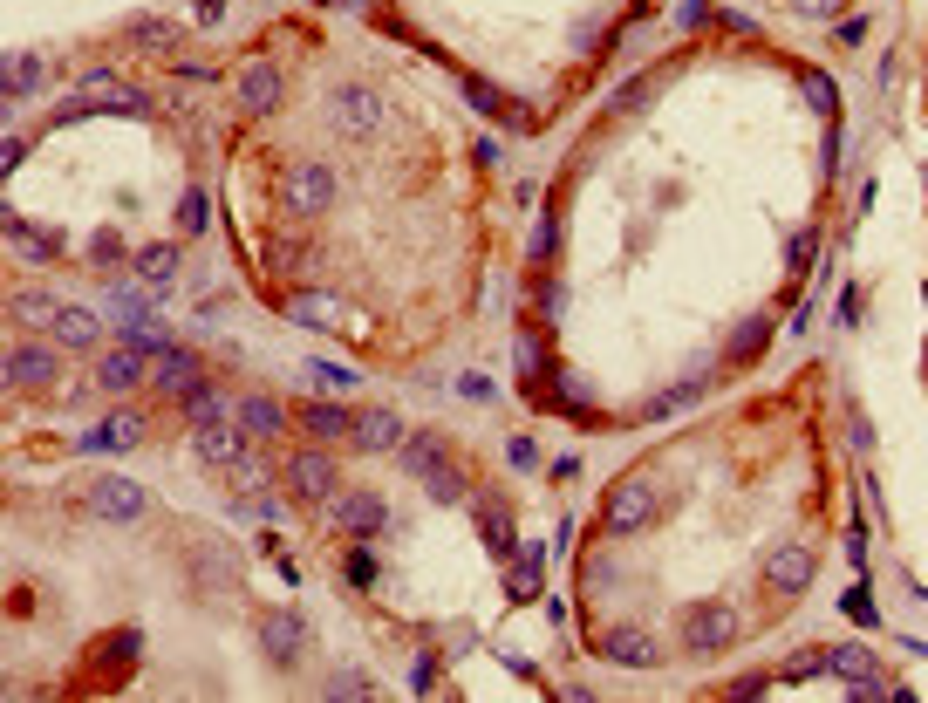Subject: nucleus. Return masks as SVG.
I'll return each instance as SVG.
<instances>
[{
	"instance_id": "9d476101",
	"label": "nucleus",
	"mask_w": 928,
	"mask_h": 703,
	"mask_svg": "<svg viewBox=\"0 0 928 703\" xmlns=\"http://www.w3.org/2000/svg\"><path fill=\"white\" fill-rule=\"evenodd\" d=\"M144 485H130V478H96L89 485V512L96 519H116V526H130V519H144Z\"/></svg>"
},
{
	"instance_id": "1a4fd4ad",
	"label": "nucleus",
	"mask_w": 928,
	"mask_h": 703,
	"mask_svg": "<svg viewBox=\"0 0 928 703\" xmlns=\"http://www.w3.org/2000/svg\"><path fill=\"white\" fill-rule=\"evenodd\" d=\"M260 649H267L273 663H301L314 649V635H308V622L294 615V608H273V615H260Z\"/></svg>"
},
{
	"instance_id": "79ce46f5",
	"label": "nucleus",
	"mask_w": 928,
	"mask_h": 703,
	"mask_svg": "<svg viewBox=\"0 0 928 703\" xmlns=\"http://www.w3.org/2000/svg\"><path fill=\"white\" fill-rule=\"evenodd\" d=\"M348 581H355V587H369V581H376V553H362V547L348 553Z\"/></svg>"
},
{
	"instance_id": "e433bc0d",
	"label": "nucleus",
	"mask_w": 928,
	"mask_h": 703,
	"mask_svg": "<svg viewBox=\"0 0 928 703\" xmlns=\"http://www.w3.org/2000/svg\"><path fill=\"white\" fill-rule=\"evenodd\" d=\"M799 82H806V103H812V110H826V117L840 110V82H833V76H799Z\"/></svg>"
},
{
	"instance_id": "2f4dec72",
	"label": "nucleus",
	"mask_w": 928,
	"mask_h": 703,
	"mask_svg": "<svg viewBox=\"0 0 928 703\" xmlns=\"http://www.w3.org/2000/svg\"><path fill=\"white\" fill-rule=\"evenodd\" d=\"M403 465L417 471V478L437 471V465H444V437H403Z\"/></svg>"
},
{
	"instance_id": "2eb2a0df",
	"label": "nucleus",
	"mask_w": 928,
	"mask_h": 703,
	"mask_svg": "<svg viewBox=\"0 0 928 703\" xmlns=\"http://www.w3.org/2000/svg\"><path fill=\"white\" fill-rule=\"evenodd\" d=\"M765 587H772V594H806L812 587V553L806 547H772L765 553Z\"/></svg>"
},
{
	"instance_id": "7ed1b4c3",
	"label": "nucleus",
	"mask_w": 928,
	"mask_h": 703,
	"mask_svg": "<svg viewBox=\"0 0 928 703\" xmlns=\"http://www.w3.org/2000/svg\"><path fill=\"white\" fill-rule=\"evenodd\" d=\"M328 519L342 526L348 540H376V533H389V506H383V492H335L328 499Z\"/></svg>"
},
{
	"instance_id": "f704fd0d",
	"label": "nucleus",
	"mask_w": 928,
	"mask_h": 703,
	"mask_svg": "<svg viewBox=\"0 0 928 703\" xmlns=\"http://www.w3.org/2000/svg\"><path fill=\"white\" fill-rule=\"evenodd\" d=\"M35 82H41V62L35 55H14V62H7V103H21Z\"/></svg>"
},
{
	"instance_id": "dca6fc26",
	"label": "nucleus",
	"mask_w": 928,
	"mask_h": 703,
	"mask_svg": "<svg viewBox=\"0 0 928 703\" xmlns=\"http://www.w3.org/2000/svg\"><path fill=\"white\" fill-rule=\"evenodd\" d=\"M287 424H294V410H287L280 396H246V403H239V430H246L253 444H273Z\"/></svg>"
},
{
	"instance_id": "412c9836",
	"label": "nucleus",
	"mask_w": 928,
	"mask_h": 703,
	"mask_svg": "<svg viewBox=\"0 0 928 703\" xmlns=\"http://www.w3.org/2000/svg\"><path fill=\"white\" fill-rule=\"evenodd\" d=\"M123 41H137V48H151V55H178L185 28H178V21H157V14H130V21H123Z\"/></svg>"
},
{
	"instance_id": "37998d69",
	"label": "nucleus",
	"mask_w": 928,
	"mask_h": 703,
	"mask_svg": "<svg viewBox=\"0 0 928 703\" xmlns=\"http://www.w3.org/2000/svg\"><path fill=\"white\" fill-rule=\"evenodd\" d=\"M308 376L321 383V390H348V383H355V376H348V369H335V362H314Z\"/></svg>"
},
{
	"instance_id": "39448f33",
	"label": "nucleus",
	"mask_w": 928,
	"mask_h": 703,
	"mask_svg": "<svg viewBox=\"0 0 928 703\" xmlns=\"http://www.w3.org/2000/svg\"><path fill=\"white\" fill-rule=\"evenodd\" d=\"M246 430H239V417H219V424H192V451L205 458V465H219V471H239L246 465Z\"/></svg>"
},
{
	"instance_id": "c03bdc74",
	"label": "nucleus",
	"mask_w": 928,
	"mask_h": 703,
	"mask_svg": "<svg viewBox=\"0 0 928 703\" xmlns=\"http://www.w3.org/2000/svg\"><path fill=\"white\" fill-rule=\"evenodd\" d=\"M553 246H560V219H546L540 233H533V260H546V253H553Z\"/></svg>"
},
{
	"instance_id": "6ab92c4d",
	"label": "nucleus",
	"mask_w": 928,
	"mask_h": 703,
	"mask_svg": "<svg viewBox=\"0 0 928 703\" xmlns=\"http://www.w3.org/2000/svg\"><path fill=\"white\" fill-rule=\"evenodd\" d=\"M130 444H144V417L137 410H110L103 424L82 437V451H130Z\"/></svg>"
},
{
	"instance_id": "a18cd8bd",
	"label": "nucleus",
	"mask_w": 928,
	"mask_h": 703,
	"mask_svg": "<svg viewBox=\"0 0 928 703\" xmlns=\"http://www.w3.org/2000/svg\"><path fill=\"white\" fill-rule=\"evenodd\" d=\"M21 157H28V144H21V137H7V144H0V164H7V171H21Z\"/></svg>"
},
{
	"instance_id": "cd10ccee",
	"label": "nucleus",
	"mask_w": 928,
	"mask_h": 703,
	"mask_svg": "<svg viewBox=\"0 0 928 703\" xmlns=\"http://www.w3.org/2000/svg\"><path fill=\"white\" fill-rule=\"evenodd\" d=\"M826 669H840L847 683H860V676H881V663H874L860 642H826Z\"/></svg>"
},
{
	"instance_id": "ea45409f",
	"label": "nucleus",
	"mask_w": 928,
	"mask_h": 703,
	"mask_svg": "<svg viewBox=\"0 0 928 703\" xmlns=\"http://www.w3.org/2000/svg\"><path fill=\"white\" fill-rule=\"evenodd\" d=\"M205 212H212L205 192H185V198H178V233H205Z\"/></svg>"
},
{
	"instance_id": "f257e3e1",
	"label": "nucleus",
	"mask_w": 928,
	"mask_h": 703,
	"mask_svg": "<svg viewBox=\"0 0 928 703\" xmlns=\"http://www.w3.org/2000/svg\"><path fill=\"white\" fill-rule=\"evenodd\" d=\"M656 512H662L656 471H621L615 485H608L601 519H608V533H642V526H656Z\"/></svg>"
},
{
	"instance_id": "49530a36",
	"label": "nucleus",
	"mask_w": 928,
	"mask_h": 703,
	"mask_svg": "<svg viewBox=\"0 0 928 703\" xmlns=\"http://www.w3.org/2000/svg\"><path fill=\"white\" fill-rule=\"evenodd\" d=\"M853 321H860V294L847 287V294H840V328H853Z\"/></svg>"
},
{
	"instance_id": "5701e85b",
	"label": "nucleus",
	"mask_w": 928,
	"mask_h": 703,
	"mask_svg": "<svg viewBox=\"0 0 928 703\" xmlns=\"http://www.w3.org/2000/svg\"><path fill=\"white\" fill-rule=\"evenodd\" d=\"M7 246H14V253H28V260H62V239L41 233L35 219H21V212H7Z\"/></svg>"
},
{
	"instance_id": "a878e982",
	"label": "nucleus",
	"mask_w": 928,
	"mask_h": 703,
	"mask_svg": "<svg viewBox=\"0 0 928 703\" xmlns=\"http://www.w3.org/2000/svg\"><path fill=\"white\" fill-rule=\"evenodd\" d=\"M130 663H137V628H116V635L96 642V669L103 676H130Z\"/></svg>"
},
{
	"instance_id": "20e7f679",
	"label": "nucleus",
	"mask_w": 928,
	"mask_h": 703,
	"mask_svg": "<svg viewBox=\"0 0 928 703\" xmlns=\"http://www.w3.org/2000/svg\"><path fill=\"white\" fill-rule=\"evenodd\" d=\"M683 642H690L696 656H724L737 642V615L724 601H696L690 615H683Z\"/></svg>"
},
{
	"instance_id": "58836bf2",
	"label": "nucleus",
	"mask_w": 928,
	"mask_h": 703,
	"mask_svg": "<svg viewBox=\"0 0 928 703\" xmlns=\"http://www.w3.org/2000/svg\"><path fill=\"white\" fill-rule=\"evenodd\" d=\"M840 608H847L860 628H881V608H874V594H867V587H847V601H840Z\"/></svg>"
},
{
	"instance_id": "0eeeda50",
	"label": "nucleus",
	"mask_w": 928,
	"mask_h": 703,
	"mask_svg": "<svg viewBox=\"0 0 928 703\" xmlns=\"http://www.w3.org/2000/svg\"><path fill=\"white\" fill-rule=\"evenodd\" d=\"M151 376H157V396H164V403H192V396L205 390V362H198L192 349H164L151 362Z\"/></svg>"
},
{
	"instance_id": "c756f323",
	"label": "nucleus",
	"mask_w": 928,
	"mask_h": 703,
	"mask_svg": "<svg viewBox=\"0 0 928 703\" xmlns=\"http://www.w3.org/2000/svg\"><path fill=\"white\" fill-rule=\"evenodd\" d=\"M137 274L151 294H171V280H178V246H151L144 260H137Z\"/></svg>"
},
{
	"instance_id": "a211bd4d",
	"label": "nucleus",
	"mask_w": 928,
	"mask_h": 703,
	"mask_svg": "<svg viewBox=\"0 0 928 703\" xmlns=\"http://www.w3.org/2000/svg\"><path fill=\"white\" fill-rule=\"evenodd\" d=\"M362 451H396L403 444V417L389 410V403H376V410H355V430H348Z\"/></svg>"
},
{
	"instance_id": "bb28decb",
	"label": "nucleus",
	"mask_w": 928,
	"mask_h": 703,
	"mask_svg": "<svg viewBox=\"0 0 928 703\" xmlns=\"http://www.w3.org/2000/svg\"><path fill=\"white\" fill-rule=\"evenodd\" d=\"M464 96L478 103V117H492V123H519V103L505 96V89H492V82H478V76H464Z\"/></svg>"
},
{
	"instance_id": "7c9ffc66",
	"label": "nucleus",
	"mask_w": 928,
	"mask_h": 703,
	"mask_svg": "<svg viewBox=\"0 0 928 703\" xmlns=\"http://www.w3.org/2000/svg\"><path fill=\"white\" fill-rule=\"evenodd\" d=\"M7 314H14V321H28V328H55L62 301H48V294H14V301H7Z\"/></svg>"
},
{
	"instance_id": "c85d7f7f",
	"label": "nucleus",
	"mask_w": 928,
	"mask_h": 703,
	"mask_svg": "<svg viewBox=\"0 0 928 703\" xmlns=\"http://www.w3.org/2000/svg\"><path fill=\"white\" fill-rule=\"evenodd\" d=\"M178 410H185L192 424H219V417H239V403H232V396L219 390V383H205V390H198L192 403H178Z\"/></svg>"
},
{
	"instance_id": "4c0bfd02",
	"label": "nucleus",
	"mask_w": 928,
	"mask_h": 703,
	"mask_svg": "<svg viewBox=\"0 0 928 703\" xmlns=\"http://www.w3.org/2000/svg\"><path fill=\"white\" fill-rule=\"evenodd\" d=\"M765 342H772V321H765V314H758V321H744V328H737V342H731V355H758V349H765Z\"/></svg>"
},
{
	"instance_id": "72a5a7b5",
	"label": "nucleus",
	"mask_w": 928,
	"mask_h": 703,
	"mask_svg": "<svg viewBox=\"0 0 928 703\" xmlns=\"http://www.w3.org/2000/svg\"><path fill=\"white\" fill-rule=\"evenodd\" d=\"M321 697H376V683H369V676H362V669H335V676H328V683H321Z\"/></svg>"
},
{
	"instance_id": "9b49d317",
	"label": "nucleus",
	"mask_w": 928,
	"mask_h": 703,
	"mask_svg": "<svg viewBox=\"0 0 928 703\" xmlns=\"http://www.w3.org/2000/svg\"><path fill=\"white\" fill-rule=\"evenodd\" d=\"M601 656L615 669H656L662 663V642L642 635V628H601Z\"/></svg>"
},
{
	"instance_id": "aec40b11",
	"label": "nucleus",
	"mask_w": 928,
	"mask_h": 703,
	"mask_svg": "<svg viewBox=\"0 0 928 703\" xmlns=\"http://www.w3.org/2000/svg\"><path fill=\"white\" fill-rule=\"evenodd\" d=\"M294 424L308 430L314 444H335V437H348V430H355V417H348L342 403H328V396H321V403H301V410H294Z\"/></svg>"
},
{
	"instance_id": "a19ab883",
	"label": "nucleus",
	"mask_w": 928,
	"mask_h": 703,
	"mask_svg": "<svg viewBox=\"0 0 928 703\" xmlns=\"http://www.w3.org/2000/svg\"><path fill=\"white\" fill-rule=\"evenodd\" d=\"M533 308H540V314H560V308H567V294H560V280L533 274Z\"/></svg>"
},
{
	"instance_id": "b1692460",
	"label": "nucleus",
	"mask_w": 928,
	"mask_h": 703,
	"mask_svg": "<svg viewBox=\"0 0 928 703\" xmlns=\"http://www.w3.org/2000/svg\"><path fill=\"white\" fill-rule=\"evenodd\" d=\"M48 335H55L62 349H96V335H103V321H96V314H89V308H76V301H69V308L55 314V328H48Z\"/></svg>"
},
{
	"instance_id": "f3484780",
	"label": "nucleus",
	"mask_w": 928,
	"mask_h": 703,
	"mask_svg": "<svg viewBox=\"0 0 928 703\" xmlns=\"http://www.w3.org/2000/svg\"><path fill=\"white\" fill-rule=\"evenodd\" d=\"M151 376V362H144V349L137 342H123V349H110L103 362H96V390H130V383H144Z\"/></svg>"
},
{
	"instance_id": "f8f14e48",
	"label": "nucleus",
	"mask_w": 928,
	"mask_h": 703,
	"mask_svg": "<svg viewBox=\"0 0 928 703\" xmlns=\"http://www.w3.org/2000/svg\"><path fill=\"white\" fill-rule=\"evenodd\" d=\"M69 96H82L89 110L103 103V110H130V117H144L151 103H144V89H130L123 76H110V69H96V76H82V89H69Z\"/></svg>"
},
{
	"instance_id": "de8ad7c7",
	"label": "nucleus",
	"mask_w": 928,
	"mask_h": 703,
	"mask_svg": "<svg viewBox=\"0 0 928 703\" xmlns=\"http://www.w3.org/2000/svg\"><path fill=\"white\" fill-rule=\"evenodd\" d=\"M799 7H806V14H833L840 0H799Z\"/></svg>"
},
{
	"instance_id": "423d86ee",
	"label": "nucleus",
	"mask_w": 928,
	"mask_h": 703,
	"mask_svg": "<svg viewBox=\"0 0 928 703\" xmlns=\"http://www.w3.org/2000/svg\"><path fill=\"white\" fill-rule=\"evenodd\" d=\"M287 492L308 499V506H328L342 492V471H335V458H321V451H301V458H287Z\"/></svg>"
},
{
	"instance_id": "473e14b6",
	"label": "nucleus",
	"mask_w": 928,
	"mask_h": 703,
	"mask_svg": "<svg viewBox=\"0 0 928 703\" xmlns=\"http://www.w3.org/2000/svg\"><path fill=\"white\" fill-rule=\"evenodd\" d=\"M424 485H430V499H437V506H451V499H464V471L451 465V458H444L437 471H424Z\"/></svg>"
},
{
	"instance_id": "c9c22d12",
	"label": "nucleus",
	"mask_w": 928,
	"mask_h": 703,
	"mask_svg": "<svg viewBox=\"0 0 928 703\" xmlns=\"http://www.w3.org/2000/svg\"><path fill=\"white\" fill-rule=\"evenodd\" d=\"M505 594H512V601H540V567H533V560H512Z\"/></svg>"
},
{
	"instance_id": "6e6552de",
	"label": "nucleus",
	"mask_w": 928,
	"mask_h": 703,
	"mask_svg": "<svg viewBox=\"0 0 928 703\" xmlns=\"http://www.w3.org/2000/svg\"><path fill=\"white\" fill-rule=\"evenodd\" d=\"M328 110H335V123H342L348 137H376V130H383V96L362 89V82H342V89L328 96Z\"/></svg>"
},
{
	"instance_id": "4468645a",
	"label": "nucleus",
	"mask_w": 928,
	"mask_h": 703,
	"mask_svg": "<svg viewBox=\"0 0 928 703\" xmlns=\"http://www.w3.org/2000/svg\"><path fill=\"white\" fill-rule=\"evenodd\" d=\"M280 96H287V76H280L273 62H253V69L239 76V110H246V117H273Z\"/></svg>"
},
{
	"instance_id": "4be33fe9",
	"label": "nucleus",
	"mask_w": 928,
	"mask_h": 703,
	"mask_svg": "<svg viewBox=\"0 0 928 703\" xmlns=\"http://www.w3.org/2000/svg\"><path fill=\"white\" fill-rule=\"evenodd\" d=\"M280 308L294 314V321H308V328H335V321H342V301H335V294H314V287L280 294Z\"/></svg>"
},
{
	"instance_id": "393cba45",
	"label": "nucleus",
	"mask_w": 928,
	"mask_h": 703,
	"mask_svg": "<svg viewBox=\"0 0 928 703\" xmlns=\"http://www.w3.org/2000/svg\"><path fill=\"white\" fill-rule=\"evenodd\" d=\"M478 533H485V547L499 553H519V540H512V506L505 499H478Z\"/></svg>"
},
{
	"instance_id": "f03ea898",
	"label": "nucleus",
	"mask_w": 928,
	"mask_h": 703,
	"mask_svg": "<svg viewBox=\"0 0 928 703\" xmlns=\"http://www.w3.org/2000/svg\"><path fill=\"white\" fill-rule=\"evenodd\" d=\"M328 205H335V171H328V164L301 157V164L280 171V212H287V219H321Z\"/></svg>"
},
{
	"instance_id": "ddd939ff",
	"label": "nucleus",
	"mask_w": 928,
	"mask_h": 703,
	"mask_svg": "<svg viewBox=\"0 0 928 703\" xmlns=\"http://www.w3.org/2000/svg\"><path fill=\"white\" fill-rule=\"evenodd\" d=\"M14 390H48V383H62V362L35 342H21V349H7V369H0Z\"/></svg>"
}]
</instances>
